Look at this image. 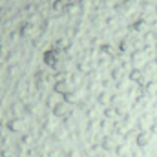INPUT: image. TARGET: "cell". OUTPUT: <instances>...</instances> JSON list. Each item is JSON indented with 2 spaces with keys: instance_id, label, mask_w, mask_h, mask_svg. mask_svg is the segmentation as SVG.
<instances>
[{
  "instance_id": "cell-1",
  "label": "cell",
  "mask_w": 157,
  "mask_h": 157,
  "mask_svg": "<svg viewBox=\"0 0 157 157\" xmlns=\"http://www.w3.org/2000/svg\"><path fill=\"white\" fill-rule=\"evenodd\" d=\"M146 139H148L146 135H141V139H139V141H141V144H144V143H146Z\"/></svg>"
}]
</instances>
